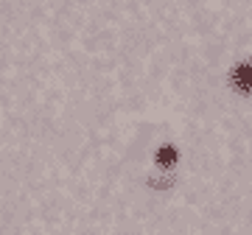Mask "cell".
<instances>
[{"mask_svg":"<svg viewBox=\"0 0 252 235\" xmlns=\"http://www.w3.org/2000/svg\"><path fill=\"white\" fill-rule=\"evenodd\" d=\"M235 87L244 92L252 90V64H241V67H235Z\"/></svg>","mask_w":252,"mask_h":235,"instance_id":"obj_1","label":"cell"},{"mask_svg":"<svg viewBox=\"0 0 252 235\" xmlns=\"http://www.w3.org/2000/svg\"><path fill=\"white\" fill-rule=\"evenodd\" d=\"M160 160H162V165H171L174 151H171V148H165V151H160Z\"/></svg>","mask_w":252,"mask_h":235,"instance_id":"obj_2","label":"cell"}]
</instances>
